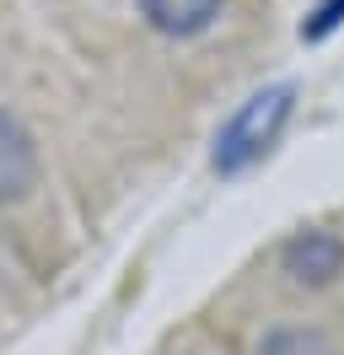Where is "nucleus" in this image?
Here are the masks:
<instances>
[{
    "mask_svg": "<svg viewBox=\"0 0 344 355\" xmlns=\"http://www.w3.org/2000/svg\"><path fill=\"white\" fill-rule=\"evenodd\" d=\"M285 108H291V92H264V97H253V103H248V108L226 124V135L215 140V146H221V151H215V167H221V173L248 167V162L269 146V135L280 130Z\"/></svg>",
    "mask_w": 344,
    "mask_h": 355,
    "instance_id": "f257e3e1",
    "label": "nucleus"
},
{
    "mask_svg": "<svg viewBox=\"0 0 344 355\" xmlns=\"http://www.w3.org/2000/svg\"><path fill=\"white\" fill-rule=\"evenodd\" d=\"M280 264L296 286H328L344 269V243L334 232H296L291 243L280 248Z\"/></svg>",
    "mask_w": 344,
    "mask_h": 355,
    "instance_id": "f03ea898",
    "label": "nucleus"
},
{
    "mask_svg": "<svg viewBox=\"0 0 344 355\" xmlns=\"http://www.w3.org/2000/svg\"><path fill=\"white\" fill-rule=\"evenodd\" d=\"M38 178V151H33V135L22 130L11 113L0 108V205L22 200Z\"/></svg>",
    "mask_w": 344,
    "mask_h": 355,
    "instance_id": "7ed1b4c3",
    "label": "nucleus"
},
{
    "mask_svg": "<svg viewBox=\"0 0 344 355\" xmlns=\"http://www.w3.org/2000/svg\"><path fill=\"white\" fill-rule=\"evenodd\" d=\"M140 17L167 38H194L221 17V0H135Z\"/></svg>",
    "mask_w": 344,
    "mask_h": 355,
    "instance_id": "20e7f679",
    "label": "nucleus"
},
{
    "mask_svg": "<svg viewBox=\"0 0 344 355\" xmlns=\"http://www.w3.org/2000/svg\"><path fill=\"white\" fill-rule=\"evenodd\" d=\"M258 355H339V345L318 323H280L258 339Z\"/></svg>",
    "mask_w": 344,
    "mask_h": 355,
    "instance_id": "39448f33",
    "label": "nucleus"
}]
</instances>
